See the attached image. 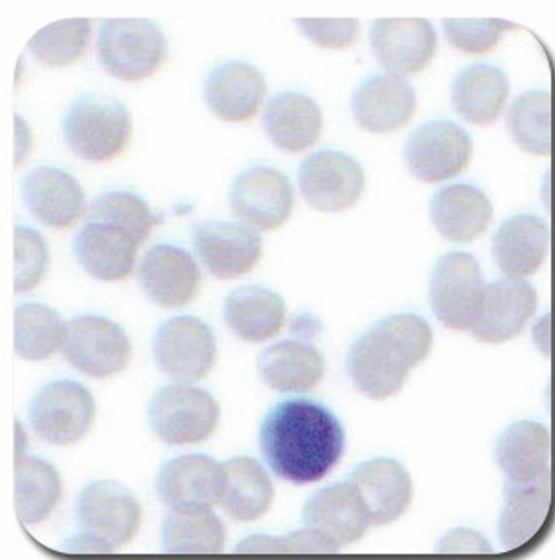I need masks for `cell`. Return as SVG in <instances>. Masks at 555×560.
<instances>
[{
  "instance_id": "cell-1",
  "label": "cell",
  "mask_w": 555,
  "mask_h": 560,
  "mask_svg": "<svg viewBox=\"0 0 555 560\" xmlns=\"http://www.w3.org/2000/svg\"><path fill=\"white\" fill-rule=\"evenodd\" d=\"M259 446L269 469L282 481L312 485L342 462L345 430L322 402L289 399L265 415Z\"/></svg>"
},
{
  "instance_id": "cell-2",
  "label": "cell",
  "mask_w": 555,
  "mask_h": 560,
  "mask_svg": "<svg viewBox=\"0 0 555 560\" xmlns=\"http://www.w3.org/2000/svg\"><path fill=\"white\" fill-rule=\"evenodd\" d=\"M432 349L431 325L415 314H394L362 332L347 352V374L370 399H389L402 392L409 372Z\"/></svg>"
},
{
  "instance_id": "cell-3",
  "label": "cell",
  "mask_w": 555,
  "mask_h": 560,
  "mask_svg": "<svg viewBox=\"0 0 555 560\" xmlns=\"http://www.w3.org/2000/svg\"><path fill=\"white\" fill-rule=\"evenodd\" d=\"M132 119L119 100L86 94L72 102L62 119V135L74 156L109 162L129 144Z\"/></svg>"
},
{
  "instance_id": "cell-4",
  "label": "cell",
  "mask_w": 555,
  "mask_h": 560,
  "mask_svg": "<svg viewBox=\"0 0 555 560\" xmlns=\"http://www.w3.org/2000/svg\"><path fill=\"white\" fill-rule=\"evenodd\" d=\"M166 37L142 18H112L97 32V59L117 80L149 79L166 59Z\"/></svg>"
},
{
  "instance_id": "cell-5",
  "label": "cell",
  "mask_w": 555,
  "mask_h": 560,
  "mask_svg": "<svg viewBox=\"0 0 555 560\" xmlns=\"http://www.w3.org/2000/svg\"><path fill=\"white\" fill-rule=\"evenodd\" d=\"M554 527V477L529 485L507 482L499 517V539L509 559L519 560L537 551Z\"/></svg>"
},
{
  "instance_id": "cell-6",
  "label": "cell",
  "mask_w": 555,
  "mask_h": 560,
  "mask_svg": "<svg viewBox=\"0 0 555 560\" xmlns=\"http://www.w3.org/2000/svg\"><path fill=\"white\" fill-rule=\"evenodd\" d=\"M485 280L476 257L450 252L435 265L429 282L432 314L452 331H472L484 307Z\"/></svg>"
},
{
  "instance_id": "cell-7",
  "label": "cell",
  "mask_w": 555,
  "mask_h": 560,
  "mask_svg": "<svg viewBox=\"0 0 555 560\" xmlns=\"http://www.w3.org/2000/svg\"><path fill=\"white\" fill-rule=\"evenodd\" d=\"M219 402L201 387L166 385L150 399V429L170 446L209 440L219 427Z\"/></svg>"
},
{
  "instance_id": "cell-8",
  "label": "cell",
  "mask_w": 555,
  "mask_h": 560,
  "mask_svg": "<svg viewBox=\"0 0 555 560\" xmlns=\"http://www.w3.org/2000/svg\"><path fill=\"white\" fill-rule=\"evenodd\" d=\"M160 370L176 384L192 385L209 376L217 362L211 327L194 315H177L160 325L152 339Z\"/></svg>"
},
{
  "instance_id": "cell-9",
  "label": "cell",
  "mask_w": 555,
  "mask_h": 560,
  "mask_svg": "<svg viewBox=\"0 0 555 560\" xmlns=\"http://www.w3.org/2000/svg\"><path fill=\"white\" fill-rule=\"evenodd\" d=\"M62 352L80 374L100 380L124 372L132 347L122 325L102 315L86 314L67 322Z\"/></svg>"
},
{
  "instance_id": "cell-10",
  "label": "cell",
  "mask_w": 555,
  "mask_h": 560,
  "mask_svg": "<svg viewBox=\"0 0 555 560\" xmlns=\"http://www.w3.org/2000/svg\"><path fill=\"white\" fill-rule=\"evenodd\" d=\"M474 156V140L459 122L435 119L417 127L406 142L404 160L409 174L424 184H441L466 170Z\"/></svg>"
},
{
  "instance_id": "cell-11",
  "label": "cell",
  "mask_w": 555,
  "mask_h": 560,
  "mask_svg": "<svg viewBox=\"0 0 555 560\" xmlns=\"http://www.w3.org/2000/svg\"><path fill=\"white\" fill-rule=\"evenodd\" d=\"M96 419V401L89 389L71 380L45 385L30 407L37 436L54 446H71L89 434Z\"/></svg>"
},
{
  "instance_id": "cell-12",
  "label": "cell",
  "mask_w": 555,
  "mask_h": 560,
  "mask_svg": "<svg viewBox=\"0 0 555 560\" xmlns=\"http://www.w3.org/2000/svg\"><path fill=\"white\" fill-rule=\"evenodd\" d=\"M365 184V170L347 152L320 150L300 164V192L312 209L322 212L351 209L361 199Z\"/></svg>"
},
{
  "instance_id": "cell-13",
  "label": "cell",
  "mask_w": 555,
  "mask_h": 560,
  "mask_svg": "<svg viewBox=\"0 0 555 560\" xmlns=\"http://www.w3.org/2000/svg\"><path fill=\"white\" fill-rule=\"evenodd\" d=\"M80 529L112 547H124L139 534L142 510L139 500L122 482H90L77 502Z\"/></svg>"
},
{
  "instance_id": "cell-14",
  "label": "cell",
  "mask_w": 555,
  "mask_h": 560,
  "mask_svg": "<svg viewBox=\"0 0 555 560\" xmlns=\"http://www.w3.org/2000/svg\"><path fill=\"white\" fill-rule=\"evenodd\" d=\"M370 47L390 74H415L432 61L439 39L425 18H382L370 26Z\"/></svg>"
},
{
  "instance_id": "cell-15",
  "label": "cell",
  "mask_w": 555,
  "mask_h": 560,
  "mask_svg": "<svg viewBox=\"0 0 555 560\" xmlns=\"http://www.w3.org/2000/svg\"><path fill=\"white\" fill-rule=\"evenodd\" d=\"M230 205L244 224L267 232L289 220L294 207V191L289 177L279 170L250 167L232 185Z\"/></svg>"
},
{
  "instance_id": "cell-16",
  "label": "cell",
  "mask_w": 555,
  "mask_h": 560,
  "mask_svg": "<svg viewBox=\"0 0 555 560\" xmlns=\"http://www.w3.org/2000/svg\"><path fill=\"white\" fill-rule=\"evenodd\" d=\"M195 252L217 279L242 277L256 267L264 242L252 228L234 222H201L194 226Z\"/></svg>"
},
{
  "instance_id": "cell-17",
  "label": "cell",
  "mask_w": 555,
  "mask_h": 560,
  "mask_svg": "<svg viewBox=\"0 0 555 560\" xmlns=\"http://www.w3.org/2000/svg\"><path fill=\"white\" fill-rule=\"evenodd\" d=\"M417 109L415 88L397 74H374L352 92L351 114L362 131L384 135L406 127Z\"/></svg>"
},
{
  "instance_id": "cell-18",
  "label": "cell",
  "mask_w": 555,
  "mask_h": 560,
  "mask_svg": "<svg viewBox=\"0 0 555 560\" xmlns=\"http://www.w3.org/2000/svg\"><path fill=\"white\" fill-rule=\"evenodd\" d=\"M537 306V292L524 279L494 280L485 287L484 307L472 337L485 345H502L519 337Z\"/></svg>"
},
{
  "instance_id": "cell-19",
  "label": "cell",
  "mask_w": 555,
  "mask_h": 560,
  "mask_svg": "<svg viewBox=\"0 0 555 560\" xmlns=\"http://www.w3.org/2000/svg\"><path fill=\"white\" fill-rule=\"evenodd\" d=\"M224 467L209 455L185 454L160 469L157 490L172 510L211 508L221 502Z\"/></svg>"
},
{
  "instance_id": "cell-20",
  "label": "cell",
  "mask_w": 555,
  "mask_h": 560,
  "mask_svg": "<svg viewBox=\"0 0 555 560\" xmlns=\"http://www.w3.org/2000/svg\"><path fill=\"white\" fill-rule=\"evenodd\" d=\"M139 282L154 304L180 307L197 296L201 272L189 252L177 245L157 244L141 259Z\"/></svg>"
},
{
  "instance_id": "cell-21",
  "label": "cell",
  "mask_w": 555,
  "mask_h": 560,
  "mask_svg": "<svg viewBox=\"0 0 555 560\" xmlns=\"http://www.w3.org/2000/svg\"><path fill=\"white\" fill-rule=\"evenodd\" d=\"M369 512L370 524L389 525L406 514L414 499V482L406 467L390 459L374 457L359 465L349 477Z\"/></svg>"
},
{
  "instance_id": "cell-22",
  "label": "cell",
  "mask_w": 555,
  "mask_h": 560,
  "mask_svg": "<svg viewBox=\"0 0 555 560\" xmlns=\"http://www.w3.org/2000/svg\"><path fill=\"white\" fill-rule=\"evenodd\" d=\"M302 517L309 529L337 547L359 541L372 525L369 512L351 482L317 490L302 510Z\"/></svg>"
},
{
  "instance_id": "cell-23",
  "label": "cell",
  "mask_w": 555,
  "mask_h": 560,
  "mask_svg": "<svg viewBox=\"0 0 555 560\" xmlns=\"http://www.w3.org/2000/svg\"><path fill=\"white\" fill-rule=\"evenodd\" d=\"M429 217L444 240L470 244L487 232L494 220V202L477 185H447L432 195Z\"/></svg>"
},
{
  "instance_id": "cell-24",
  "label": "cell",
  "mask_w": 555,
  "mask_h": 560,
  "mask_svg": "<svg viewBox=\"0 0 555 560\" xmlns=\"http://www.w3.org/2000/svg\"><path fill=\"white\" fill-rule=\"evenodd\" d=\"M495 462L507 482L529 485L552 475V432L534 420H520L501 432L495 444Z\"/></svg>"
},
{
  "instance_id": "cell-25",
  "label": "cell",
  "mask_w": 555,
  "mask_h": 560,
  "mask_svg": "<svg viewBox=\"0 0 555 560\" xmlns=\"http://www.w3.org/2000/svg\"><path fill=\"white\" fill-rule=\"evenodd\" d=\"M22 197L42 224L57 230L71 228L86 210L82 185L59 167L32 170L22 179Z\"/></svg>"
},
{
  "instance_id": "cell-26",
  "label": "cell",
  "mask_w": 555,
  "mask_h": 560,
  "mask_svg": "<svg viewBox=\"0 0 555 560\" xmlns=\"http://www.w3.org/2000/svg\"><path fill=\"white\" fill-rule=\"evenodd\" d=\"M492 247L495 262L507 279H527L546 262L552 230L536 214H514L495 232Z\"/></svg>"
},
{
  "instance_id": "cell-27",
  "label": "cell",
  "mask_w": 555,
  "mask_h": 560,
  "mask_svg": "<svg viewBox=\"0 0 555 560\" xmlns=\"http://www.w3.org/2000/svg\"><path fill=\"white\" fill-rule=\"evenodd\" d=\"M265 92L264 74L250 62H222L205 80V102L222 121L252 119L264 104Z\"/></svg>"
},
{
  "instance_id": "cell-28",
  "label": "cell",
  "mask_w": 555,
  "mask_h": 560,
  "mask_svg": "<svg viewBox=\"0 0 555 560\" xmlns=\"http://www.w3.org/2000/svg\"><path fill=\"white\" fill-rule=\"evenodd\" d=\"M511 96V80L505 70L489 62H474L460 70L450 88L456 114L477 127L499 119Z\"/></svg>"
},
{
  "instance_id": "cell-29",
  "label": "cell",
  "mask_w": 555,
  "mask_h": 560,
  "mask_svg": "<svg viewBox=\"0 0 555 560\" xmlns=\"http://www.w3.org/2000/svg\"><path fill=\"white\" fill-rule=\"evenodd\" d=\"M139 244L122 230L86 222L74 240V255L92 279L119 282L131 277Z\"/></svg>"
},
{
  "instance_id": "cell-30",
  "label": "cell",
  "mask_w": 555,
  "mask_h": 560,
  "mask_svg": "<svg viewBox=\"0 0 555 560\" xmlns=\"http://www.w3.org/2000/svg\"><path fill=\"white\" fill-rule=\"evenodd\" d=\"M257 372L264 384L279 394H304L324 377L326 360L309 342H275L259 354Z\"/></svg>"
},
{
  "instance_id": "cell-31",
  "label": "cell",
  "mask_w": 555,
  "mask_h": 560,
  "mask_svg": "<svg viewBox=\"0 0 555 560\" xmlns=\"http://www.w3.org/2000/svg\"><path fill=\"white\" fill-rule=\"evenodd\" d=\"M264 127L277 149L302 152L320 137L324 115L320 105L307 94L281 92L265 107Z\"/></svg>"
},
{
  "instance_id": "cell-32",
  "label": "cell",
  "mask_w": 555,
  "mask_h": 560,
  "mask_svg": "<svg viewBox=\"0 0 555 560\" xmlns=\"http://www.w3.org/2000/svg\"><path fill=\"white\" fill-rule=\"evenodd\" d=\"M285 317V300L265 287H240L224 300V322L242 341H269L281 331Z\"/></svg>"
},
{
  "instance_id": "cell-33",
  "label": "cell",
  "mask_w": 555,
  "mask_h": 560,
  "mask_svg": "<svg viewBox=\"0 0 555 560\" xmlns=\"http://www.w3.org/2000/svg\"><path fill=\"white\" fill-rule=\"evenodd\" d=\"M222 510L236 522H254L267 514L275 499L274 482L259 462L252 457H234L222 464Z\"/></svg>"
},
{
  "instance_id": "cell-34",
  "label": "cell",
  "mask_w": 555,
  "mask_h": 560,
  "mask_svg": "<svg viewBox=\"0 0 555 560\" xmlns=\"http://www.w3.org/2000/svg\"><path fill=\"white\" fill-rule=\"evenodd\" d=\"M507 131L520 150L550 156L555 142V100L550 90H529L512 102Z\"/></svg>"
},
{
  "instance_id": "cell-35",
  "label": "cell",
  "mask_w": 555,
  "mask_h": 560,
  "mask_svg": "<svg viewBox=\"0 0 555 560\" xmlns=\"http://www.w3.org/2000/svg\"><path fill=\"white\" fill-rule=\"evenodd\" d=\"M224 542V524L209 508L174 510L162 524V547L172 555H219Z\"/></svg>"
},
{
  "instance_id": "cell-36",
  "label": "cell",
  "mask_w": 555,
  "mask_h": 560,
  "mask_svg": "<svg viewBox=\"0 0 555 560\" xmlns=\"http://www.w3.org/2000/svg\"><path fill=\"white\" fill-rule=\"evenodd\" d=\"M61 494V477L54 465L27 455L16 459L14 504L24 524H39L51 516Z\"/></svg>"
},
{
  "instance_id": "cell-37",
  "label": "cell",
  "mask_w": 555,
  "mask_h": 560,
  "mask_svg": "<svg viewBox=\"0 0 555 560\" xmlns=\"http://www.w3.org/2000/svg\"><path fill=\"white\" fill-rule=\"evenodd\" d=\"M67 324L54 307L27 302L14 315V349L20 359L39 362L62 349Z\"/></svg>"
},
{
  "instance_id": "cell-38",
  "label": "cell",
  "mask_w": 555,
  "mask_h": 560,
  "mask_svg": "<svg viewBox=\"0 0 555 560\" xmlns=\"http://www.w3.org/2000/svg\"><path fill=\"white\" fill-rule=\"evenodd\" d=\"M162 214L150 210L139 195L131 191L102 192L90 202L86 220L117 228L141 245L150 236L152 228L162 222Z\"/></svg>"
},
{
  "instance_id": "cell-39",
  "label": "cell",
  "mask_w": 555,
  "mask_h": 560,
  "mask_svg": "<svg viewBox=\"0 0 555 560\" xmlns=\"http://www.w3.org/2000/svg\"><path fill=\"white\" fill-rule=\"evenodd\" d=\"M90 44V20L74 18L42 27L27 49L37 61L47 67H67L80 59Z\"/></svg>"
},
{
  "instance_id": "cell-40",
  "label": "cell",
  "mask_w": 555,
  "mask_h": 560,
  "mask_svg": "<svg viewBox=\"0 0 555 560\" xmlns=\"http://www.w3.org/2000/svg\"><path fill=\"white\" fill-rule=\"evenodd\" d=\"M442 27L452 47L470 55H482L492 51L501 42L502 35L519 26L494 18H449L442 22Z\"/></svg>"
},
{
  "instance_id": "cell-41",
  "label": "cell",
  "mask_w": 555,
  "mask_h": 560,
  "mask_svg": "<svg viewBox=\"0 0 555 560\" xmlns=\"http://www.w3.org/2000/svg\"><path fill=\"white\" fill-rule=\"evenodd\" d=\"M49 269V247L36 230L16 226L14 230V289L30 292L42 282Z\"/></svg>"
},
{
  "instance_id": "cell-42",
  "label": "cell",
  "mask_w": 555,
  "mask_h": 560,
  "mask_svg": "<svg viewBox=\"0 0 555 560\" xmlns=\"http://www.w3.org/2000/svg\"><path fill=\"white\" fill-rule=\"evenodd\" d=\"M339 549L312 529H300L277 537L274 560H339Z\"/></svg>"
},
{
  "instance_id": "cell-43",
  "label": "cell",
  "mask_w": 555,
  "mask_h": 560,
  "mask_svg": "<svg viewBox=\"0 0 555 560\" xmlns=\"http://www.w3.org/2000/svg\"><path fill=\"white\" fill-rule=\"evenodd\" d=\"M297 26L302 34L324 49H347L361 34L359 20H352V18H339V20L299 18Z\"/></svg>"
},
{
  "instance_id": "cell-44",
  "label": "cell",
  "mask_w": 555,
  "mask_h": 560,
  "mask_svg": "<svg viewBox=\"0 0 555 560\" xmlns=\"http://www.w3.org/2000/svg\"><path fill=\"white\" fill-rule=\"evenodd\" d=\"M435 560H495V552L479 532L460 527L439 539Z\"/></svg>"
},
{
  "instance_id": "cell-45",
  "label": "cell",
  "mask_w": 555,
  "mask_h": 560,
  "mask_svg": "<svg viewBox=\"0 0 555 560\" xmlns=\"http://www.w3.org/2000/svg\"><path fill=\"white\" fill-rule=\"evenodd\" d=\"M57 560H117L115 547L92 535H77L61 545Z\"/></svg>"
},
{
  "instance_id": "cell-46",
  "label": "cell",
  "mask_w": 555,
  "mask_h": 560,
  "mask_svg": "<svg viewBox=\"0 0 555 560\" xmlns=\"http://www.w3.org/2000/svg\"><path fill=\"white\" fill-rule=\"evenodd\" d=\"M534 342L544 357H555V315H542L534 325Z\"/></svg>"
},
{
  "instance_id": "cell-47",
  "label": "cell",
  "mask_w": 555,
  "mask_h": 560,
  "mask_svg": "<svg viewBox=\"0 0 555 560\" xmlns=\"http://www.w3.org/2000/svg\"><path fill=\"white\" fill-rule=\"evenodd\" d=\"M14 121H16V131H14V137H16V164L20 166L26 160L30 150H32L34 137H32L27 122L20 115L14 117Z\"/></svg>"
},
{
  "instance_id": "cell-48",
  "label": "cell",
  "mask_w": 555,
  "mask_h": 560,
  "mask_svg": "<svg viewBox=\"0 0 555 560\" xmlns=\"http://www.w3.org/2000/svg\"><path fill=\"white\" fill-rule=\"evenodd\" d=\"M292 329L299 335L310 337V335H316L317 331H322V324L317 322L316 317H312L310 314H302L292 322Z\"/></svg>"
},
{
  "instance_id": "cell-49",
  "label": "cell",
  "mask_w": 555,
  "mask_h": 560,
  "mask_svg": "<svg viewBox=\"0 0 555 560\" xmlns=\"http://www.w3.org/2000/svg\"><path fill=\"white\" fill-rule=\"evenodd\" d=\"M16 438H19V447H16V459H22V457H26V452H24V444L26 442V434H24V429H22V424L16 422Z\"/></svg>"
}]
</instances>
